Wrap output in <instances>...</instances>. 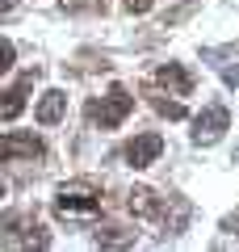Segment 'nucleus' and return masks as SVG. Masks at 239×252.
I'll return each mask as SVG.
<instances>
[{
  "label": "nucleus",
  "mask_w": 239,
  "mask_h": 252,
  "mask_svg": "<svg viewBox=\"0 0 239 252\" xmlns=\"http://www.w3.org/2000/svg\"><path fill=\"white\" fill-rule=\"evenodd\" d=\"M130 210H134L139 219H159V215H164L151 189H134V193H130Z\"/></svg>",
  "instance_id": "1a4fd4ad"
},
{
  "label": "nucleus",
  "mask_w": 239,
  "mask_h": 252,
  "mask_svg": "<svg viewBox=\"0 0 239 252\" xmlns=\"http://www.w3.org/2000/svg\"><path fill=\"white\" fill-rule=\"evenodd\" d=\"M159 152H164V139L159 135H134L126 143V164L130 168H147V164H155Z\"/></svg>",
  "instance_id": "7ed1b4c3"
},
{
  "label": "nucleus",
  "mask_w": 239,
  "mask_h": 252,
  "mask_svg": "<svg viewBox=\"0 0 239 252\" xmlns=\"http://www.w3.org/2000/svg\"><path fill=\"white\" fill-rule=\"evenodd\" d=\"M34 76H38V72H26L9 93H4V105H0V118H4V122H13V118L21 114V105H26V89L34 84Z\"/></svg>",
  "instance_id": "0eeeda50"
},
{
  "label": "nucleus",
  "mask_w": 239,
  "mask_h": 252,
  "mask_svg": "<svg viewBox=\"0 0 239 252\" xmlns=\"http://www.w3.org/2000/svg\"><path fill=\"white\" fill-rule=\"evenodd\" d=\"M55 210L59 215H97L101 198L97 193H84V189H63L59 198H55Z\"/></svg>",
  "instance_id": "20e7f679"
},
{
  "label": "nucleus",
  "mask_w": 239,
  "mask_h": 252,
  "mask_svg": "<svg viewBox=\"0 0 239 252\" xmlns=\"http://www.w3.org/2000/svg\"><path fill=\"white\" fill-rule=\"evenodd\" d=\"M227 122H231V114H227V109H222V105H210V109H206V114H197V130H193V139H197V143H214V139H218L222 135V130H227Z\"/></svg>",
  "instance_id": "39448f33"
},
{
  "label": "nucleus",
  "mask_w": 239,
  "mask_h": 252,
  "mask_svg": "<svg viewBox=\"0 0 239 252\" xmlns=\"http://www.w3.org/2000/svg\"><path fill=\"white\" fill-rule=\"evenodd\" d=\"M126 9H130V13H147L151 0H126Z\"/></svg>",
  "instance_id": "9b49d317"
},
{
  "label": "nucleus",
  "mask_w": 239,
  "mask_h": 252,
  "mask_svg": "<svg viewBox=\"0 0 239 252\" xmlns=\"http://www.w3.org/2000/svg\"><path fill=\"white\" fill-rule=\"evenodd\" d=\"M34 156H42V139L21 135V130H4V139H0V160H4V164H13V160H34Z\"/></svg>",
  "instance_id": "f03ea898"
},
{
  "label": "nucleus",
  "mask_w": 239,
  "mask_h": 252,
  "mask_svg": "<svg viewBox=\"0 0 239 252\" xmlns=\"http://www.w3.org/2000/svg\"><path fill=\"white\" fill-rule=\"evenodd\" d=\"M130 109H134V97L122 89V84H114V89H109V97H101V105H92L89 114H92V122H97V126L114 130V126L126 122V114H130Z\"/></svg>",
  "instance_id": "f257e3e1"
},
{
  "label": "nucleus",
  "mask_w": 239,
  "mask_h": 252,
  "mask_svg": "<svg viewBox=\"0 0 239 252\" xmlns=\"http://www.w3.org/2000/svg\"><path fill=\"white\" fill-rule=\"evenodd\" d=\"M63 109H67V97H63L59 89H51V93H46L42 101H38L34 118H38V122H42V126H55V122H59V118H63Z\"/></svg>",
  "instance_id": "6e6552de"
},
{
  "label": "nucleus",
  "mask_w": 239,
  "mask_h": 252,
  "mask_svg": "<svg viewBox=\"0 0 239 252\" xmlns=\"http://www.w3.org/2000/svg\"><path fill=\"white\" fill-rule=\"evenodd\" d=\"M155 80L164 84V89H172L177 97H189V93H193V76H189L180 63H164V67L155 72Z\"/></svg>",
  "instance_id": "423d86ee"
},
{
  "label": "nucleus",
  "mask_w": 239,
  "mask_h": 252,
  "mask_svg": "<svg viewBox=\"0 0 239 252\" xmlns=\"http://www.w3.org/2000/svg\"><path fill=\"white\" fill-rule=\"evenodd\" d=\"M151 105H155V114L172 118V122H180V118H185V105H180V101H164V97H151Z\"/></svg>",
  "instance_id": "9d476101"
}]
</instances>
